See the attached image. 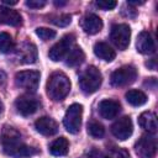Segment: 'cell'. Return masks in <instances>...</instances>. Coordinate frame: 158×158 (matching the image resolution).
<instances>
[{"mask_svg":"<svg viewBox=\"0 0 158 158\" xmlns=\"http://www.w3.org/2000/svg\"><path fill=\"white\" fill-rule=\"evenodd\" d=\"M14 49L12 37L7 32H0V53H10Z\"/></svg>","mask_w":158,"mask_h":158,"instance_id":"23","label":"cell"},{"mask_svg":"<svg viewBox=\"0 0 158 158\" xmlns=\"http://www.w3.org/2000/svg\"><path fill=\"white\" fill-rule=\"evenodd\" d=\"M137 78V70L133 65H122L110 77V81L114 86H126L132 84Z\"/></svg>","mask_w":158,"mask_h":158,"instance_id":"5","label":"cell"},{"mask_svg":"<svg viewBox=\"0 0 158 158\" xmlns=\"http://www.w3.org/2000/svg\"><path fill=\"white\" fill-rule=\"evenodd\" d=\"M81 116H83V106L80 104H72L64 115L63 125L69 133H78L81 126Z\"/></svg>","mask_w":158,"mask_h":158,"instance_id":"4","label":"cell"},{"mask_svg":"<svg viewBox=\"0 0 158 158\" xmlns=\"http://www.w3.org/2000/svg\"><path fill=\"white\" fill-rule=\"evenodd\" d=\"M21 22H22V17L16 10H12L2 4L0 5V23L19 26L21 25Z\"/></svg>","mask_w":158,"mask_h":158,"instance_id":"15","label":"cell"},{"mask_svg":"<svg viewBox=\"0 0 158 158\" xmlns=\"http://www.w3.org/2000/svg\"><path fill=\"white\" fill-rule=\"evenodd\" d=\"M101 83H102V75L100 70L94 65H89L88 68H85V70L81 73L79 78L80 89L84 94L88 95L95 93L100 88Z\"/></svg>","mask_w":158,"mask_h":158,"instance_id":"3","label":"cell"},{"mask_svg":"<svg viewBox=\"0 0 158 158\" xmlns=\"http://www.w3.org/2000/svg\"><path fill=\"white\" fill-rule=\"evenodd\" d=\"M136 48L142 54H151L156 51V44L152 35L148 31H142L137 36L136 41Z\"/></svg>","mask_w":158,"mask_h":158,"instance_id":"13","label":"cell"},{"mask_svg":"<svg viewBox=\"0 0 158 158\" xmlns=\"http://www.w3.org/2000/svg\"><path fill=\"white\" fill-rule=\"evenodd\" d=\"M67 2L65 1H54V5L56 6H63V5H65Z\"/></svg>","mask_w":158,"mask_h":158,"instance_id":"33","label":"cell"},{"mask_svg":"<svg viewBox=\"0 0 158 158\" xmlns=\"http://www.w3.org/2000/svg\"><path fill=\"white\" fill-rule=\"evenodd\" d=\"M136 154L139 158H154L157 153V141L152 133L141 136L135 144Z\"/></svg>","mask_w":158,"mask_h":158,"instance_id":"7","label":"cell"},{"mask_svg":"<svg viewBox=\"0 0 158 158\" xmlns=\"http://www.w3.org/2000/svg\"><path fill=\"white\" fill-rule=\"evenodd\" d=\"M81 27L85 31V33L95 35V33L101 31V28H102V20L98 15H95V14H89V15H86L83 19Z\"/></svg>","mask_w":158,"mask_h":158,"instance_id":"16","label":"cell"},{"mask_svg":"<svg viewBox=\"0 0 158 158\" xmlns=\"http://www.w3.org/2000/svg\"><path fill=\"white\" fill-rule=\"evenodd\" d=\"M111 132L120 141H125L128 137H131V135L133 132V125H132L131 117L123 116V117L116 120L111 126Z\"/></svg>","mask_w":158,"mask_h":158,"instance_id":"10","label":"cell"},{"mask_svg":"<svg viewBox=\"0 0 158 158\" xmlns=\"http://www.w3.org/2000/svg\"><path fill=\"white\" fill-rule=\"evenodd\" d=\"M70 91V80L62 72H54L47 80V95L53 101L63 100Z\"/></svg>","mask_w":158,"mask_h":158,"instance_id":"2","label":"cell"},{"mask_svg":"<svg viewBox=\"0 0 158 158\" xmlns=\"http://www.w3.org/2000/svg\"><path fill=\"white\" fill-rule=\"evenodd\" d=\"M40 73L37 70H21L15 74V84L27 91H36L40 84Z\"/></svg>","mask_w":158,"mask_h":158,"instance_id":"8","label":"cell"},{"mask_svg":"<svg viewBox=\"0 0 158 158\" xmlns=\"http://www.w3.org/2000/svg\"><path fill=\"white\" fill-rule=\"evenodd\" d=\"M95 5L99 9H102V10H112V9L116 7L117 2L116 1H112V0H98L95 2Z\"/></svg>","mask_w":158,"mask_h":158,"instance_id":"28","label":"cell"},{"mask_svg":"<svg viewBox=\"0 0 158 158\" xmlns=\"http://www.w3.org/2000/svg\"><path fill=\"white\" fill-rule=\"evenodd\" d=\"M36 35L43 41H49L56 37V31L47 27H38L36 28Z\"/></svg>","mask_w":158,"mask_h":158,"instance_id":"25","label":"cell"},{"mask_svg":"<svg viewBox=\"0 0 158 158\" xmlns=\"http://www.w3.org/2000/svg\"><path fill=\"white\" fill-rule=\"evenodd\" d=\"M80 158H90V157H80Z\"/></svg>","mask_w":158,"mask_h":158,"instance_id":"35","label":"cell"},{"mask_svg":"<svg viewBox=\"0 0 158 158\" xmlns=\"http://www.w3.org/2000/svg\"><path fill=\"white\" fill-rule=\"evenodd\" d=\"M17 56L20 58L21 63L25 64H30V63H35L37 59V49L36 46L32 43H22L17 51Z\"/></svg>","mask_w":158,"mask_h":158,"instance_id":"17","label":"cell"},{"mask_svg":"<svg viewBox=\"0 0 158 158\" xmlns=\"http://www.w3.org/2000/svg\"><path fill=\"white\" fill-rule=\"evenodd\" d=\"M88 133L93 137V138H96V139H100L104 137L105 135V128L101 123L96 122V121H93L88 125Z\"/></svg>","mask_w":158,"mask_h":158,"instance_id":"24","label":"cell"},{"mask_svg":"<svg viewBox=\"0 0 158 158\" xmlns=\"http://www.w3.org/2000/svg\"><path fill=\"white\" fill-rule=\"evenodd\" d=\"M52 22H53L54 25L59 26V27H65V26H68V25L72 22V16L68 15V14H63V15H60V16L54 17V19L52 20Z\"/></svg>","mask_w":158,"mask_h":158,"instance_id":"27","label":"cell"},{"mask_svg":"<svg viewBox=\"0 0 158 158\" xmlns=\"http://www.w3.org/2000/svg\"><path fill=\"white\" fill-rule=\"evenodd\" d=\"M146 65H147L148 68H151L152 70H156V59H154V58H152L149 62H147V63H146Z\"/></svg>","mask_w":158,"mask_h":158,"instance_id":"30","label":"cell"},{"mask_svg":"<svg viewBox=\"0 0 158 158\" xmlns=\"http://www.w3.org/2000/svg\"><path fill=\"white\" fill-rule=\"evenodd\" d=\"M47 2L44 0H27L26 1V5L31 9H41L46 5Z\"/></svg>","mask_w":158,"mask_h":158,"instance_id":"29","label":"cell"},{"mask_svg":"<svg viewBox=\"0 0 158 158\" xmlns=\"http://www.w3.org/2000/svg\"><path fill=\"white\" fill-rule=\"evenodd\" d=\"M94 53L96 57H99L100 59L106 60V62H111L116 57L115 49H112L111 46H109L105 42H96L94 46Z\"/></svg>","mask_w":158,"mask_h":158,"instance_id":"19","label":"cell"},{"mask_svg":"<svg viewBox=\"0 0 158 158\" xmlns=\"http://www.w3.org/2000/svg\"><path fill=\"white\" fill-rule=\"evenodd\" d=\"M85 59V54L83 52V49L80 47H73L69 53L67 54V60L65 64L68 67H77L79 64H81Z\"/></svg>","mask_w":158,"mask_h":158,"instance_id":"21","label":"cell"},{"mask_svg":"<svg viewBox=\"0 0 158 158\" xmlns=\"http://www.w3.org/2000/svg\"><path fill=\"white\" fill-rule=\"evenodd\" d=\"M68 151H69V142L64 137H59L49 144V152L52 156L63 157L68 153Z\"/></svg>","mask_w":158,"mask_h":158,"instance_id":"20","label":"cell"},{"mask_svg":"<svg viewBox=\"0 0 158 158\" xmlns=\"http://www.w3.org/2000/svg\"><path fill=\"white\" fill-rule=\"evenodd\" d=\"M17 4V1H7V0H5V1H2V5H9V6H12V5H16Z\"/></svg>","mask_w":158,"mask_h":158,"instance_id":"31","label":"cell"},{"mask_svg":"<svg viewBox=\"0 0 158 158\" xmlns=\"http://www.w3.org/2000/svg\"><path fill=\"white\" fill-rule=\"evenodd\" d=\"M120 111H121V105L116 100L105 99L99 104V114L102 118H106V120L115 118Z\"/></svg>","mask_w":158,"mask_h":158,"instance_id":"12","label":"cell"},{"mask_svg":"<svg viewBox=\"0 0 158 158\" xmlns=\"http://www.w3.org/2000/svg\"><path fill=\"white\" fill-rule=\"evenodd\" d=\"M2 149L4 152L14 158H25L36 154L38 151L33 147L27 146L20 139V135L14 128H7L2 136Z\"/></svg>","mask_w":158,"mask_h":158,"instance_id":"1","label":"cell"},{"mask_svg":"<svg viewBox=\"0 0 158 158\" xmlns=\"http://www.w3.org/2000/svg\"><path fill=\"white\" fill-rule=\"evenodd\" d=\"M102 158H131L128 151L123 148H114L107 154H105Z\"/></svg>","mask_w":158,"mask_h":158,"instance_id":"26","label":"cell"},{"mask_svg":"<svg viewBox=\"0 0 158 158\" xmlns=\"http://www.w3.org/2000/svg\"><path fill=\"white\" fill-rule=\"evenodd\" d=\"M138 123L148 133H152L153 135L157 131V116L152 111H144V112H142L139 115V117H138Z\"/></svg>","mask_w":158,"mask_h":158,"instance_id":"18","label":"cell"},{"mask_svg":"<svg viewBox=\"0 0 158 158\" xmlns=\"http://www.w3.org/2000/svg\"><path fill=\"white\" fill-rule=\"evenodd\" d=\"M126 100L130 105L132 106H142L147 102V95L141 91V90H136V89H131L126 93Z\"/></svg>","mask_w":158,"mask_h":158,"instance_id":"22","label":"cell"},{"mask_svg":"<svg viewBox=\"0 0 158 158\" xmlns=\"http://www.w3.org/2000/svg\"><path fill=\"white\" fill-rule=\"evenodd\" d=\"M40 102L36 98L31 95H21L15 100V107L17 112L22 116H30L37 111Z\"/></svg>","mask_w":158,"mask_h":158,"instance_id":"11","label":"cell"},{"mask_svg":"<svg viewBox=\"0 0 158 158\" xmlns=\"http://www.w3.org/2000/svg\"><path fill=\"white\" fill-rule=\"evenodd\" d=\"M131 38V28L126 23H116L111 27L110 31V40L112 43L120 49L125 51L130 44Z\"/></svg>","mask_w":158,"mask_h":158,"instance_id":"6","label":"cell"},{"mask_svg":"<svg viewBox=\"0 0 158 158\" xmlns=\"http://www.w3.org/2000/svg\"><path fill=\"white\" fill-rule=\"evenodd\" d=\"M2 110H4V105H2V102H1V100H0V114L2 112Z\"/></svg>","mask_w":158,"mask_h":158,"instance_id":"34","label":"cell"},{"mask_svg":"<svg viewBox=\"0 0 158 158\" xmlns=\"http://www.w3.org/2000/svg\"><path fill=\"white\" fill-rule=\"evenodd\" d=\"M128 5H141V4H144V1H127Z\"/></svg>","mask_w":158,"mask_h":158,"instance_id":"32","label":"cell"},{"mask_svg":"<svg viewBox=\"0 0 158 158\" xmlns=\"http://www.w3.org/2000/svg\"><path fill=\"white\" fill-rule=\"evenodd\" d=\"M73 43H74L73 35H65L64 37H62V40L59 42H57L56 44H53L52 48L49 49V52H48L49 59H52L53 62L62 60L69 53Z\"/></svg>","mask_w":158,"mask_h":158,"instance_id":"9","label":"cell"},{"mask_svg":"<svg viewBox=\"0 0 158 158\" xmlns=\"http://www.w3.org/2000/svg\"><path fill=\"white\" fill-rule=\"evenodd\" d=\"M35 128L37 130V132H40L43 136H53L58 131V125L53 118L48 116H43L35 122Z\"/></svg>","mask_w":158,"mask_h":158,"instance_id":"14","label":"cell"}]
</instances>
